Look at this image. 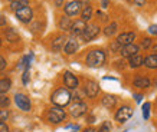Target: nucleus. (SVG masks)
Here are the masks:
<instances>
[{"label":"nucleus","mask_w":157,"mask_h":132,"mask_svg":"<svg viewBox=\"0 0 157 132\" xmlns=\"http://www.w3.org/2000/svg\"><path fill=\"white\" fill-rule=\"evenodd\" d=\"M71 99H72V95L67 88H59V89L55 90L52 94V96H51L52 104L55 105V106H59V108H63V106L69 105Z\"/></svg>","instance_id":"1"},{"label":"nucleus","mask_w":157,"mask_h":132,"mask_svg":"<svg viewBox=\"0 0 157 132\" xmlns=\"http://www.w3.org/2000/svg\"><path fill=\"white\" fill-rule=\"evenodd\" d=\"M105 62V53L101 50V49H95V50H91L88 55H86L85 63L90 68H98Z\"/></svg>","instance_id":"2"},{"label":"nucleus","mask_w":157,"mask_h":132,"mask_svg":"<svg viewBox=\"0 0 157 132\" xmlns=\"http://www.w3.org/2000/svg\"><path fill=\"white\" fill-rule=\"evenodd\" d=\"M65 116H67L65 111L62 108H59V106H52V108L48 111V115H46V118H48V121L51 123L62 122V121L65 119Z\"/></svg>","instance_id":"3"},{"label":"nucleus","mask_w":157,"mask_h":132,"mask_svg":"<svg viewBox=\"0 0 157 132\" xmlns=\"http://www.w3.org/2000/svg\"><path fill=\"white\" fill-rule=\"evenodd\" d=\"M100 26L98 24H86L84 32H82L81 38L84 42H91L92 39H95L98 35H100Z\"/></svg>","instance_id":"4"},{"label":"nucleus","mask_w":157,"mask_h":132,"mask_svg":"<svg viewBox=\"0 0 157 132\" xmlns=\"http://www.w3.org/2000/svg\"><path fill=\"white\" fill-rule=\"evenodd\" d=\"M14 14H16V17H17V20L19 22H22V23L28 24L32 22V19H33V12H32V9L29 7V6H25V7H22V9L16 10L14 12Z\"/></svg>","instance_id":"5"},{"label":"nucleus","mask_w":157,"mask_h":132,"mask_svg":"<svg viewBox=\"0 0 157 132\" xmlns=\"http://www.w3.org/2000/svg\"><path fill=\"white\" fill-rule=\"evenodd\" d=\"M81 9H82V3L78 2V0H71V2H68L67 5L63 6V10H65L67 16H76V14L81 13Z\"/></svg>","instance_id":"6"},{"label":"nucleus","mask_w":157,"mask_h":132,"mask_svg":"<svg viewBox=\"0 0 157 132\" xmlns=\"http://www.w3.org/2000/svg\"><path fill=\"white\" fill-rule=\"evenodd\" d=\"M14 104L17 105V108L22 109L23 112H29L30 108H32V104L26 95L23 94H16L14 95Z\"/></svg>","instance_id":"7"},{"label":"nucleus","mask_w":157,"mask_h":132,"mask_svg":"<svg viewBox=\"0 0 157 132\" xmlns=\"http://www.w3.org/2000/svg\"><path fill=\"white\" fill-rule=\"evenodd\" d=\"M131 116H133V109L130 106H121L115 113V121H118L120 123H124L127 122Z\"/></svg>","instance_id":"8"},{"label":"nucleus","mask_w":157,"mask_h":132,"mask_svg":"<svg viewBox=\"0 0 157 132\" xmlns=\"http://www.w3.org/2000/svg\"><path fill=\"white\" fill-rule=\"evenodd\" d=\"M86 105L84 104V102H81V101H76L75 104L71 105V109H69V113H71L74 118H79V116H82V115H85L86 113Z\"/></svg>","instance_id":"9"},{"label":"nucleus","mask_w":157,"mask_h":132,"mask_svg":"<svg viewBox=\"0 0 157 132\" xmlns=\"http://www.w3.org/2000/svg\"><path fill=\"white\" fill-rule=\"evenodd\" d=\"M134 39H136V33L134 32H124V33H121V35H118L117 43L123 47V46H127V45L134 43Z\"/></svg>","instance_id":"10"},{"label":"nucleus","mask_w":157,"mask_h":132,"mask_svg":"<svg viewBox=\"0 0 157 132\" xmlns=\"http://www.w3.org/2000/svg\"><path fill=\"white\" fill-rule=\"evenodd\" d=\"M84 92H85V95L88 98H95L98 95V92H100V86L94 80H88L85 83V86H84Z\"/></svg>","instance_id":"11"},{"label":"nucleus","mask_w":157,"mask_h":132,"mask_svg":"<svg viewBox=\"0 0 157 132\" xmlns=\"http://www.w3.org/2000/svg\"><path fill=\"white\" fill-rule=\"evenodd\" d=\"M63 83L67 86V89H76L78 88V78L71 72H65L63 73Z\"/></svg>","instance_id":"12"},{"label":"nucleus","mask_w":157,"mask_h":132,"mask_svg":"<svg viewBox=\"0 0 157 132\" xmlns=\"http://www.w3.org/2000/svg\"><path fill=\"white\" fill-rule=\"evenodd\" d=\"M85 22L84 20H75V22H72L71 24V29H69V32L72 33V36L76 38V36H81L82 32H84V29H85Z\"/></svg>","instance_id":"13"},{"label":"nucleus","mask_w":157,"mask_h":132,"mask_svg":"<svg viewBox=\"0 0 157 132\" xmlns=\"http://www.w3.org/2000/svg\"><path fill=\"white\" fill-rule=\"evenodd\" d=\"M138 50H140V47H138L137 45L131 43V45H127V46L121 47L120 53H121V56H124V57H131V56H134V55H137Z\"/></svg>","instance_id":"14"},{"label":"nucleus","mask_w":157,"mask_h":132,"mask_svg":"<svg viewBox=\"0 0 157 132\" xmlns=\"http://www.w3.org/2000/svg\"><path fill=\"white\" fill-rule=\"evenodd\" d=\"M78 42H76L75 38H71L68 39L67 42H65V45H63V52L67 53V55H74V53L78 50Z\"/></svg>","instance_id":"15"},{"label":"nucleus","mask_w":157,"mask_h":132,"mask_svg":"<svg viewBox=\"0 0 157 132\" xmlns=\"http://www.w3.org/2000/svg\"><path fill=\"white\" fill-rule=\"evenodd\" d=\"M115 105H117V98H115L114 95H105L104 98H102V106L107 109H111L114 108Z\"/></svg>","instance_id":"16"},{"label":"nucleus","mask_w":157,"mask_h":132,"mask_svg":"<svg viewBox=\"0 0 157 132\" xmlns=\"http://www.w3.org/2000/svg\"><path fill=\"white\" fill-rule=\"evenodd\" d=\"M65 36H56V38L52 40V50L53 52H59L62 47H63V45H65Z\"/></svg>","instance_id":"17"},{"label":"nucleus","mask_w":157,"mask_h":132,"mask_svg":"<svg viewBox=\"0 0 157 132\" xmlns=\"http://www.w3.org/2000/svg\"><path fill=\"white\" fill-rule=\"evenodd\" d=\"M71 24H72V20L69 16H62L61 19H59V29H62L63 32H68L69 29H71Z\"/></svg>","instance_id":"18"},{"label":"nucleus","mask_w":157,"mask_h":132,"mask_svg":"<svg viewBox=\"0 0 157 132\" xmlns=\"http://www.w3.org/2000/svg\"><path fill=\"white\" fill-rule=\"evenodd\" d=\"M143 62H144V57L141 56V55H134V56L130 57V68H133V69H136V68H140V66L143 65Z\"/></svg>","instance_id":"19"},{"label":"nucleus","mask_w":157,"mask_h":132,"mask_svg":"<svg viewBox=\"0 0 157 132\" xmlns=\"http://www.w3.org/2000/svg\"><path fill=\"white\" fill-rule=\"evenodd\" d=\"M150 85H151V82H150L148 78L137 76V78L134 79V86H137V88H148Z\"/></svg>","instance_id":"20"},{"label":"nucleus","mask_w":157,"mask_h":132,"mask_svg":"<svg viewBox=\"0 0 157 132\" xmlns=\"http://www.w3.org/2000/svg\"><path fill=\"white\" fill-rule=\"evenodd\" d=\"M144 65L147 66L148 69H156L157 68V55H148L146 59H144V62H143Z\"/></svg>","instance_id":"21"},{"label":"nucleus","mask_w":157,"mask_h":132,"mask_svg":"<svg viewBox=\"0 0 157 132\" xmlns=\"http://www.w3.org/2000/svg\"><path fill=\"white\" fill-rule=\"evenodd\" d=\"M10 86H12V80H10L9 78L0 79V95H5L6 92H9Z\"/></svg>","instance_id":"22"},{"label":"nucleus","mask_w":157,"mask_h":132,"mask_svg":"<svg viewBox=\"0 0 157 132\" xmlns=\"http://www.w3.org/2000/svg\"><path fill=\"white\" fill-rule=\"evenodd\" d=\"M91 17H92V7H91L90 5H85L81 9V20L86 22V20H90Z\"/></svg>","instance_id":"23"},{"label":"nucleus","mask_w":157,"mask_h":132,"mask_svg":"<svg viewBox=\"0 0 157 132\" xmlns=\"http://www.w3.org/2000/svg\"><path fill=\"white\" fill-rule=\"evenodd\" d=\"M5 35H6V39H7L9 42H17V40H19V35H17V32L12 28L6 29Z\"/></svg>","instance_id":"24"},{"label":"nucleus","mask_w":157,"mask_h":132,"mask_svg":"<svg viewBox=\"0 0 157 132\" xmlns=\"http://www.w3.org/2000/svg\"><path fill=\"white\" fill-rule=\"evenodd\" d=\"M25 6H29V0H16V2H10V9L12 10H19Z\"/></svg>","instance_id":"25"},{"label":"nucleus","mask_w":157,"mask_h":132,"mask_svg":"<svg viewBox=\"0 0 157 132\" xmlns=\"http://www.w3.org/2000/svg\"><path fill=\"white\" fill-rule=\"evenodd\" d=\"M117 28H118V24L115 23V22L109 23L108 26L104 29V35H105V36H113V35L117 32Z\"/></svg>","instance_id":"26"},{"label":"nucleus","mask_w":157,"mask_h":132,"mask_svg":"<svg viewBox=\"0 0 157 132\" xmlns=\"http://www.w3.org/2000/svg\"><path fill=\"white\" fill-rule=\"evenodd\" d=\"M10 104V99L6 96V95H0V108H7Z\"/></svg>","instance_id":"27"},{"label":"nucleus","mask_w":157,"mask_h":132,"mask_svg":"<svg viewBox=\"0 0 157 132\" xmlns=\"http://www.w3.org/2000/svg\"><path fill=\"white\" fill-rule=\"evenodd\" d=\"M150 106H151V105L148 104V102H146V104L143 105V116H144V119H148V116H150Z\"/></svg>","instance_id":"28"},{"label":"nucleus","mask_w":157,"mask_h":132,"mask_svg":"<svg viewBox=\"0 0 157 132\" xmlns=\"http://www.w3.org/2000/svg\"><path fill=\"white\" fill-rule=\"evenodd\" d=\"M7 118H9V111L7 109H0V122H5V121H7Z\"/></svg>","instance_id":"29"},{"label":"nucleus","mask_w":157,"mask_h":132,"mask_svg":"<svg viewBox=\"0 0 157 132\" xmlns=\"http://www.w3.org/2000/svg\"><path fill=\"white\" fill-rule=\"evenodd\" d=\"M22 82H23V85H28V83H29V69H25V71H23V75H22Z\"/></svg>","instance_id":"30"},{"label":"nucleus","mask_w":157,"mask_h":132,"mask_svg":"<svg viewBox=\"0 0 157 132\" xmlns=\"http://www.w3.org/2000/svg\"><path fill=\"white\" fill-rule=\"evenodd\" d=\"M150 45H151V39L150 38H146V39L141 40V47H144V49H148Z\"/></svg>","instance_id":"31"},{"label":"nucleus","mask_w":157,"mask_h":132,"mask_svg":"<svg viewBox=\"0 0 157 132\" xmlns=\"http://www.w3.org/2000/svg\"><path fill=\"white\" fill-rule=\"evenodd\" d=\"M111 50H113V52H120V50H121V46L117 43V40H114V42L111 43Z\"/></svg>","instance_id":"32"},{"label":"nucleus","mask_w":157,"mask_h":132,"mask_svg":"<svg viewBox=\"0 0 157 132\" xmlns=\"http://www.w3.org/2000/svg\"><path fill=\"white\" fill-rule=\"evenodd\" d=\"M6 66H7V63H6V59L3 56H0V72L3 71Z\"/></svg>","instance_id":"33"},{"label":"nucleus","mask_w":157,"mask_h":132,"mask_svg":"<svg viewBox=\"0 0 157 132\" xmlns=\"http://www.w3.org/2000/svg\"><path fill=\"white\" fill-rule=\"evenodd\" d=\"M148 32L151 33V35H154V36H157V24H151L148 28Z\"/></svg>","instance_id":"34"},{"label":"nucleus","mask_w":157,"mask_h":132,"mask_svg":"<svg viewBox=\"0 0 157 132\" xmlns=\"http://www.w3.org/2000/svg\"><path fill=\"white\" fill-rule=\"evenodd\" d=\"M0 132H9V127L5 122H0Z\"/></svg>","instance_id":"35"},{"label":"nucleus","mask_w":157,"mask_h":132,"mask_svg":"<svg viewBox=\"0 0 157 132\" xmlns=\"http://www.w3.org/2000/svg\"><path fill=\"white\" fill-rule=\"evenodd\" d=\"M108 131H109V125H108V123H104V125H102V128H101L98 132H108Z\"/></svg>","instance_id":"36"},{"label":"nucleus","mask_w":157,"mask_h":132,"mask_svg":"<svg viewBox=\"0 0 157 132\" xmlns=\"http://www.w3.org/2000/svg\"><path fill=\"white\" fill-rule=\"evenodd\" d=\"M134 5H136V6H140V7H141V6L146 5V0H134Z\"/></svg>","instance_id":"37"},{"label":"nucleus","mask_w":157,"mask_h":132,"mask_svg":"<svg viewBox=\"0 0 157 132\" xmlns=\"http://www.w3.org/2000/svg\"><path fill=\"white\" fill-rule=\"evenodd\" d=\"M108 3H109V0H102V2H101L102 9H107V7H108Z\"/></svg>","instance_id":"38"},{"label":"nucleus","mask_w":157,"mask_h":132,"mask_svg":"<svg viewBox=\"0 0 157 132\" xmlns=\"http://www.w3.org/2000/svg\"><path fill=\"white\" fill-rule=\"evenodd\" d=\"M55 6L56 7H62L63 6V0H55Z\"/></svg>","instance_id":"39"},{"label":"nucleus","mask_w":157,"mask_h":132,"mask_svg":"<svg viewBox=\"0 0 157 132\" xmlns=\"http://www.w3.org/2000/svg\"><path fill=\"white\" fill-rule=\"evenodd\" d=\"M82 132H98V131H97L95 128H86V129H84Z\"/></svg>","instance_id":"40"},{"label":"nucleus","mask_w":157,"mask_h":132,"mask_svg":"<svg viewBox=\"0 0 157 132\" xmlns=\"http://www.w3.org/2000/svg\"><path fill=\"white\" fill-rule=\"evenodd\" d=\"M97 14H98V16H100V17H101V19H102V20H107V16H105V14H102V13H101V12H98V13H97Z\"/></svg>","instance_id":"41"},{"label":"nucleus","mask_w":157,"mask_h":132,"mask_svg":"<svg viewBox=\"0 0 157 132\" xmlns=\"http://www.w3.org/2000/svg\"><path fill=\"white\" fill-rule=\"evenodd\" d=\"M141 98H143L141 95H136V102H141Z\"/></svg>","instance_id":"42"},{"label":"nucleus","mask_w":157,"mask_h":132,"mask_svg":"<svg viewBox=\"0 0 157 132\" xmlns=\"http://www.w3.org/2000/svg\"><path fill=\"white\" fill-rule=\"evenodd\" d=\"M6 22H5V19H2V16H0V26H3Z\"/></svg>","instance_id":"43"},{"label":"nucleus","mask_w":157,"mask_h":132,"mask_svg":"<svg viewBox=\"0 0 157 132\" xmlns=\"http://www.w3.org/2000/svg\"><path fill=\"white\" fill-rule=\"evenodd\" d=\"M153 50H154V55H157V45H154V46H153Z\"/></svg>","instance_id":"44"},{"label":"nucleus","mask_w":157,"mask_h":132,"mask_svg":"<svg viewBox=\"0 0 157 132\" xmlns=\"http://www.w3.org/2000/svg\"><path fill=\"white\" fill-rule=\"evenodd\" d=\"M9 2H16V0H9Z\"/></svg>","instance_id":"45"},{"label":"nucleus","mask_w":157,"mask_h":132,"mask_svg":"<svg viewBox=\"0 0 157 132\" xmlns=\"http://www.w3.org/2000/svg\"><path fill=\"white\" fill-rule=\"evenodd\" d=\"M0 46H2V40H0Z\"/></svg>","instance_id":"46"}]
</instances>
